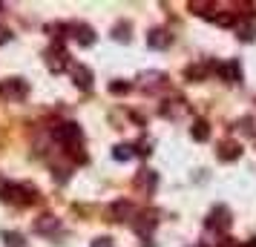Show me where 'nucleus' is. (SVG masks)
Returning a JSON list of instances; mask_svg holds the SVG:
<instances>
[{"label": "nucleus", "instance_id": "0eeeda50", "mask_svg": "<svg viewBox=\"0 0 256 247\" xmlns=\"http://www.w3.org/2000/svg\"><path fill=\"white\" fill-rule=\"evenodd\" d=\"M216 72L222 75V81H228V83H242V66H239V60L216 63Z\"/></svg>", "mask_w": 256, "mask_h": 247}, {"label": "nucleus", "instance_id": "39448f33", "mask_svg": "<svg viewBox=\"0 0 256 247\" xmlns=\"http://www.w3.org/2000/svg\"><path fill=\"white\" fill-rule=\"evenodd\" d=\"M66 32H72V37H75V43L78 46H92L95 43V29L86 23H70L66 26Z\"/></svg>", "mask_w": 256, "mask_h": 247}, {"label": "nucleus", "instance_id": "4468645a", "mask_svg": "<svg viewBox=\"0 0 256 247\" xmlns=\"http://www.w3.org/2000/svg\"><path fill=\"white\" fill-rule=\"evenodd\" d=\"M242 155V147L236 141H224V144H219V158L222 161H236Z\"/></svg>", "mask_w": 256, "mask_h": 247}, {"label": "nucleus", "instance_id": "9d476101", "mask_svg": "<svg viewBox=\"0 0 256 247\" xmlns=\"http://www.w3.org/2000/svg\"><path fill=\"white\" fill-rule=\"evenodd\" d=\"M110 213H112L116 222H130V219L136 216V207H132L130 201H116V204L110 207Z\"/></svg>", "mask_w": 256, "mask_h": 247}, {"label": "nucleus", "instance_id": "2eb2a0df", "mask_svg": "<svg viewBox=\"0 0 256 247\" xmlns=\"http://www.w3.org/2000/svg\"><path fill=\"white\" fill-rule=\"evenodd\" d=\"M190 138L193 141H198V144H204L210 138V127H208V121H193V127H190Z\"/></svg>", "mask_w": 256, "mask_h": 247}, {"label": "nucleus", "instance_id": "dca6fc26", "mask_svg": "<svg viewBox=\"0 0 256 247\" xmlns=\"http://www.w3.org/2000/svg\"><path fill=\"white\" fill-rule=\"evenodd\" d=\"M58 219H55V216H40V219H38L35 222V230L40 236H46V233H58Z\"/></svg>", "mask_w": 256, "mask_h": 247}, {"label": "nucleus", "instance_id": "6ab92c4d", "mask_svg": "<svg viewBox=\"0 0 256 247\" xmlns=\"http://www.w3.org/2000/svg\"><path fill=\"white\" fill-rule=\"evenodd\" d=\"M3 242H6V247H24L26 242H24V236L20 233H14V230H3Z\"/></svg>", "mask_w": 256, "mask_h": 247}, {"label": "nucleus", "instance_id": "423d86ee", "mask_svg": "<svg viewBox=\"0 0 256 247\" xmlns=\"http://www.w3.org/2000/svg\"><path fill=\"white\" fill-rule=\"evenodd\" d=\"M46 66L52 72H60L64 66H70V60H66V49H64L60 40H55V46L46 52Z\"/></svg>", "mask_w": 256, "mask_h": 247}, {"label": "nucleus", "instance_id": "20e7f679", "mask_svg": "<svg viewBox=\"0 0 256 247\" xmlns=\"http://www.w3.org/2000/svg\"><path fill=\"white\" fill-rule=\"evenodd\" d=\"M230 227V210L228 207H213L210 210V216H208V230H216V233H224Z\"/></svg>", "mask_w": 256, "mask_h": 247}, {"label": "nucleus", "instance_id": "9b49d317", "mask_svg": "<svg viewBox=\"0 0 256 247\" xmlns=\"http://www.w3.org/2000/svg\"><path fill=\"white\" fill-rule=\"evenodd\" d=\"M158 224V219H156V213H141V216H136V230H138L141 236H150L152 227Z\"/></svg>", "mask_w": 256, "mask_h": 247}, {"label": "nucleus", "instance_id": "6e6552de", "mask_svg": "<svg viewBox=\"0 0 256 247\" xmlns=\"http://www.w3.org/2000/svg\"><path fill=\"white\" fill-rule=\"evenodd\" d=\"M70 72H72V81H75L78 89H84V92H90V89H92V69H86L84 63H75Z\"/></svg>", "mask_w": 256, "mask_h": 247}, {"label": "nucleus", "instance_id": "f03ea898", "mask_svg": "<svg viewBox=\"0 0 256 247\" xmlns=\"http://www.w3.org/2000/svg\"><path fill=\"white\" fill-rule=\"evenodd\" d=\"M0 199L12 201V204H32L38 199L35 187H29V184H12V181H3V187H0Z\"/></svg>", "mask_w": 256, "mask_h": 247}, {"label": "nucleus", "instance_id": "1a4fd4ad", "mask_svg": "<svg viewBox=\"0 0 256 247\" xmlns=\"http://www.w3.org/2000/svg\"><path fill=\"white\" fill-rule=\"evenodd\" d=\"M170 43H173V35L167 29H152L150 35H147V46L150 49H167Z\"/></svg>", "mask_w": 256, "mask_h": 247}, {"label": "nucleus", "instance_id": "f8f14e48", "mask_svg": "<svg viewBox=\"0 0 256 247\" xmlns=\"http://www.w3.org/2000/svg\"><path fill=\"white\" fill-rule=\"evenodd\" d=\"M138 81L144 89H158V86H164V81H167V75L164 72H141Z\"/></svg>", "mask_w": 256, "mask_h": 247}, {"label": "nucleus", "instance_id": "b1692460", "mask_svg": "<svg viewBox=\"0 0 256 247\" xmlns=\"http://www.w3.org/2000/svg\"><path fill=\"white\" fill-rule=\"evenodd\" d=\"M12 40V32L9 29H0V43H9Z\"/></svg>", "mask_w": 256, "mask_h": 247}, {"label": "nucleus", "instance_id": "a211bd4d", "mask_svg": "<svg viewBox=\"0 0 256 247\" xmlns=\"http://www.w3.org/2000/svg\"><path fill=\"white\" fill-rule=\"evenodd\" d=\"M132 155H136V147L132 144H118L116 150H112V158L116 161H130Z\"/></svg>", "mask_w": 256, "mask_h": 247}, {"label": "nucleus", "instance_id": "4be33fe9", "mask_svg": "<svg viewBox=\"0 0 256 247\" xmlns=\"http://www.w3.org/2000/svg\"><path fill=\"white\" fill-rule=\"evenodd\" d=\"M110 92L112 95H124V92H130V83L127 81H112L110 83Z\"/></svg>", "mask_w": 256, "mask_h": 247}, {"label": "nucleus", "instance_id": "f257e3e1", "mask_svg": "<svg viewBox=\"0 0 256 247\" xmlns=\"http://www.w3.org/2000/svg\"><path fill=\"white\" fill-rule=\"evenodd\" d=\"M49 135L55 138V141L64 147V150H81V141H84V132L78 124H72V121H64V124H55Z\"/></svg>", "mask_w": 256, "mask_h": 247}, {"label": "nucleus", "instance_id": "aec40b11", "mask_svg": "<svg viewBox=\"0 0 256 247\" xmlns=\"http://www.w3.org/2000/svg\"><path fill=\"white\" fill-rule=\"evenodd\" d=\"M112 37H118V40H124V43H127V40H130V23H118L116 29H112Z\"/></svg>", "mask_w": 256, "mask_h": 247}, {"label": "nucleus", "instance_id": "7ed1b4c3", "mask_svg": "<svg viewBox=\"0 0 256 247\" xmlns=\"http://www.w3.org/2000/svg\"><path fill=\"white\" fill-rule=\"evenodd\" d=\"M26 92H29V83L24 78H6V81H0V98H6V101H20Z\"/></svg>", "mask_w": 256, "mask_h": 247}, {"label": "nucleus", "instance_id": "412c9836", "mask_svg": "<svg viewBox=\"0 0 256 247\" xmlns=\"http://www.w3.org/2000/svg\"><path fill=\"white\" fill-rule=\"evenodd\" d=\"M204 72H208L204 66H187V69H184V75L190 78V81H198V78H204Z\"/></svg>", "mask_w": 256, "mask_h": 247}, {"label": "nucleus", "instance_id": "5701e85b", "mask_svg": "<svg viewBox=\"0 0 256 247\" xmlns=\"http://www.w3.org/2000/svg\"><path fill=\"white\" fill-rule=\"evenodd\" d=\"M90 247H116V245H112V239H106V236H101V239H95V242H92Z\"/></svg>", "mask_w": 256, "mask_h": 247}, {"label": "nucleus", "instance_id": "f3484780", "mask_svg": "<svg viewBox=\"0 0 256 247\" xmlns=\"http://www.w3.org/2000/svg\"><path fill=\"white\" fill-rule=\"evenodd\" d=\"M236 37H242L244 43H250L256 37V23H236Z\"/></svg>", "mask_w": 256, "mask_h": 247}, {"label": "nucleus", "instance_id": "ddd939ff", "mask_svg": "<svg viewBox=\"0 0 256 247\" xmlns=\"http://www.w3.org/2000/svg\"><path fill=\"white\" fill-rule=\"evenodd\" d=\"M156 184H158V176H156L152 170H141L138 176H136V187L147 190V193H152V190H156Z\"/></svg>", "mask_w": 256, "mask_h": 247}]
</instances>
